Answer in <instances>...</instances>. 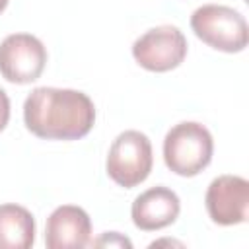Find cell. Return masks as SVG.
I'll use <instances>...</instances> for the list:
<instances>
[{"instance_id":"30bf717a","label":"cell","mask_w":249,"mask_h":249,"mask_svg":"<svg viewBox=\"0 0 249 249\" xmlns=\"http://www.w3.org/2000/svg\"><path fill=\"white\" fill-rule=\"evenodd\" d=\"M33 241V214L19 204H0V249H29Z\"/></svg>"},{"instance_id":"7a4b0ae2","label":"cell","mask_w":249,"mask_h":249,"mask_svg":"<svg viewBox=\"0 0 249 249\" xmlns=\"http://www.w3.org/2000/svg\"><path fill=\"white\" fill-rule=\"evenodd\" d=\"M214 154L210 130L196 121L173 124L163 138V161L181 177H195L208 167Z\"/></svg>"},{"instance_id":"52a82bcc","label":"cell","mask_w":249,"mask_h":249,"mask_svg":"<svg viewBox=\"0 0 249 249\" xmlns=\"http://www.w3.org/2000/svg\"><path fill=\"white\" fill-rule=\"evenodd\" d=\"M206 212L218 226H235L247 220L249 183L239 175H218L206 189Z\"/></svg>"},{"instance_id":"3957f363","label":"cell","mask_w":249,"mask_h":249,"mask_svg":"<svg viewBox=\"0 0 249 249\" xmlns=\"http://www.w3.org/2000/svg\"><path fill=\"white\" fill-rule=\"evenodd\" d=\"M191 29L208 47L222 53H241L249 31L241 12L224 4H204L191 16Z\"/></svg>"},{"instance_id":"6da1fadb","label":"cell","mask_w":249,"mask_h":249,"mask_svg":"<svg viewBox=\"0 0 249 249\" xmlns=\"http://www.w3.org/2000/svg\"><path fill=\"white\" fill-rule=\"evenodd\" d=\"M23 123L43 140H78L93 128L95 105L84 91L41 86L25 97Z\"/></svg>"},{"instance_id":"4fadbf2b","label":"cell","mask_w":249,"mask_h":249,"mask_svg":"<svg viewBox=\"0 0 249 249\" xmlns=\"http://www.w3.org/2000/svg\"><path fill=\"white\" fill-rule=\"evenodd\" d=\"M6 6H8V0H0V14L6 10Z\"/></svg>"},{"instance_id":"277c9868","label":"cell","mask_w":249,"mask_h":249,"mask_svg":"<svg viewBox=\"0 0 249 249\" xmlns=\"http://www.w3.org/2000/svg\"><path fill=\"white\" fill-rule=\"evenodd\" d=\"M154 165L152 142L140 130L121 132L107 154V175L124 189H132L148 179Z\"/></svg>"},{"instance_id":"5b68a950","label":"cell","mask_w":249,"mask_h":249,"mask_svg":"<svg viewBox=\"0 0 249 249\" xmlns=\"http://www.w3.org/2000/svg\"><path fill=\"white\" fill-rule=\"evenodd\" d=\"M134 60L150 72H169L187 56V39L175 25H158L132 43Z\"/></svg>"},{"instance_id":"ba28073f","label":"cell","mask_w":249,"mask_h":249,"mask_svg":"<svg viewBox=\"0 0 249 249\" xmlns=\"http://www.w3.org/2000/svg\"><path fill=\"white\" fill-rule=\"evenodd\" d=\"M89 214L74 204H62L51 212L45 226V245L49 249H82L89 245Z\"/></svg>"},{"instance_id":"9c48e42d","label":"cell","mask_w":249,"mask_h":249,"mask_svg":"<svg viewBox=\"0 0 249 249\" xmlns=\"http://www.w3.org/2000/svg\"><path fill=\"white\" fill-rule=\"evenodd\" d=\"M181 212V200L175 191L158 185L140 193L132 206V224L142 231H156L171 226Z\"/></svg>"},{"instance_id":"8fae6325","label":"cell","mask_w":249,"mask_h":249,"mask_svg":"<svg viewBox=\"0 0 249 249\" xmlns=\"http://www.w3.org/2000/svg\"><path fill=\"white\" fill-rule=\"evenodd\" d=\"M89 245H95V247H126V249H130L132 241L128 237L121 235L119 231H105V233H101L99 239L89 241Z\"/></svg>"},{"instance_id":"7c38bea8","label":"cell","mask_w":249,"mask_h":249,"mask_svg":"<svg viewBox=\"0 0 249 249\" xmlns=\"http://www.w3.org/2000/svg\"><path fill=\"white\" fill-rule=\"evenodd\" d=\"M8 121H10V97H8V93L0 88V132L6 128Z\"/></svg>"},{"instance_id":"8992f818","label":"cell","mask_w":249,"mask_h":249,"mask_svg":"<svg viewBox=\"0 0 249 249\" xmlns=\"http://www.w3.org/2000/svg\"><path fill=\"white\" fill-rule=\"evenodd\" d=\"M47 64V49L31 33H12L0 43V74L12 84L35 82Z\"/></svg>"}]
</instances>
